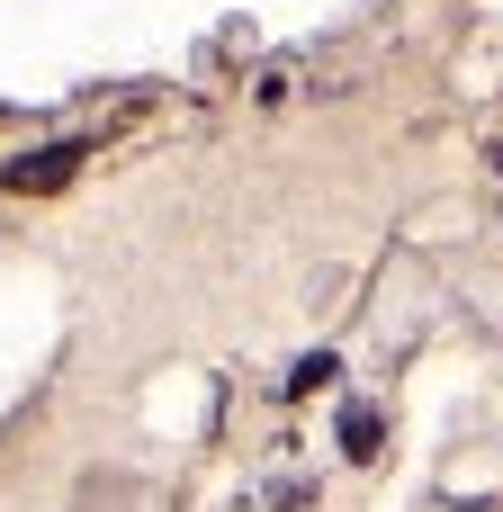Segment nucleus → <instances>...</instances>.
Wrapping results in <instances>:
<instances>
[{
    "instance_id": "obj_1",
    "label": "nucleus",
    "mask_w": 503,
    "mask_h": 512,
    "mask_svg": "<svg viewBox=\"0 0 503 512\" xmlns=\"http://www.w3.org/2000/svg\"><path fill=\"white\" fill-rule=\"evenodd\" d=\"M81 171V144H45L36 162H0V189H63Z\"/></svg>"
},
{
    "instance_id": "obj_2",
    "label": "nucleus",
    "mask_w": 503,
    "mask_h": 512,
    "mask_svg": "<svg viewBox=\"0 0 503 512\" xmlns=\"http://www.w3.org/2000/svg\"><path fill=\"white\" fill-rule=\"evenodd\" d=\"M342 450H351V459H378V414H369V405L342 414Z\"/></svg>"
},
{
    "instance_id": "obj_3",
    "label": "nucleus",
    "mask_w": 503,
    "mask_h": 512,
    "mask_svg": "<svg viewBox=\"0 0 503 512\" xmlns=\"http://www.w3.org/2000/svg\"><path fill=\"white\" fill-rule=\"evenodd\" d=\"M333 369H342V360H333V351H306V360H297V369H288V387H297V396H306V387H333Z\"/></svg>"
}]
</instances>
